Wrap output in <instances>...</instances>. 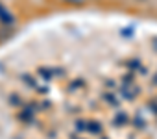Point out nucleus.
Wrapping results in <instances>:
<instances>
[{
	"instance_id": "1",
	"label": "nucleus",
	"mask_w": 157,
	"mask_h": 139,
	"mask_svg": "<svg viewBox=\"0 0 157 139\" xmlns=\"http://www.w3.org/2000/svg\"><path fill=\"white\" fill-rule=\"evenodd\" d=\"M0 21H2L4 24H13L15 22V19H13V15L2 6V4H0Z\"/></svg>"
},
{
	"instance_id": "2",
	"label": "nucleus",
	"mask_w": 157,
	"mask_h": 139,
	"mask_svg": "<svg viewBox=\"0 0 157 139\" xmlns=\"http://www.w3.org/2000/svg\"><path fill=\"white\" fill-rule=\"evenodd\" d=\"M67 2H70V4H82L83 0H67Z\"/></svg>"
}]
</instances>
